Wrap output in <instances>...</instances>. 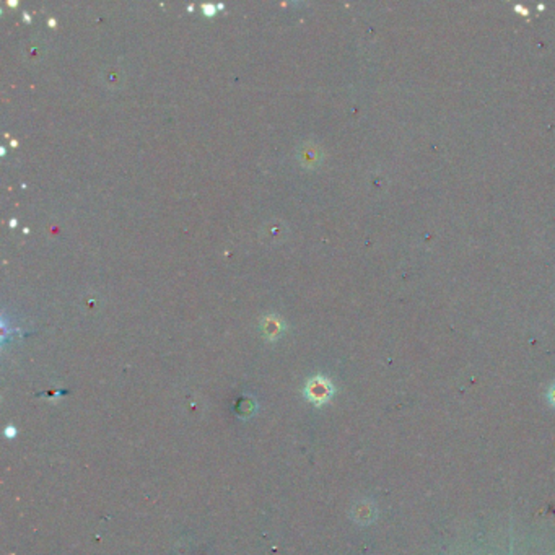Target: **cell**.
Here are the masks:
<instances>
[{
	"instance_id": "obj_1",
	"label": "cell",
	"mask_w": 555,
	"mask_h": 555,
	"mask_svg": "<svg viewBox=\"0 0 555 555\" xmlns=\"http://www.w3.org/2000/svg\"><path fill=\"white\" fill-rule=\"evenodd\" d=\"M551 401H552V404L555 406V387H552V391H551Z\"/></svg>"
}]
</instances>
